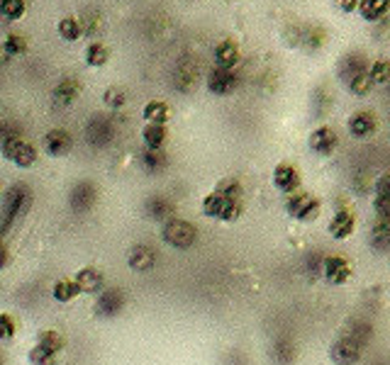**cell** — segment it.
Returning a JSON list of instances; mask_svg holds the SVG:
<instances>
[{"label":"cell","instance_id":"obj_27","mask_svg":"<svg viewBox=\"0 0 390 365\" xmlns=\"http://www.w3.org/2000/svg\"><path fill=\"white\" fill-rule=\"evenodd\" d=\"M81 295V288H78L76 278H61L54 283V300L57 302H71Z\"/></svg>","mask_w":390,"mask_h":365},{"label":"cell","instance_id":"obj_41","mask_svg":"<svg viewBox=\"0 0 390 365\" xmlns=\"http://www.w3.org/2000/svg\"><path fill=\"white\" fill-rule=\"evenodd\" d=\"M322 265H324V258L320 254H310L308 256V270H310V273L322 275Z\"/></svg>","mask_w":390,"mask_h":365},{"label":"cell","instance_id":"obj_33","mask_svg":"<svg viewBox=\"0 0 390 365\" xmlns=\"http://www.w3.org/2000/svg\"><path fill=\"white\" fill-rule=\"evenodd\" d=\"M27 52V39L20 34H8L3 39V54L5 56H22Z\"/></svg>","mask_w":390,"mask_h":365},{"label":"cell","instance_id":"obj_11","mask_svg":"<svg viewBox=\"0 0 390 365\" xmlns=\"http://www.w3.org/2000/svg\"><path fill=\"white\" fill-rule=\"evenodd\" d=\"M329 358H332L334 365H357L361 361V343L352 336L339 339L329 348Z\"/></svg>","mask_w":390,"mask_h":365},{"label":"cell","instance_id":"obj_28","mask_svg":"<svg viewBox=\"0 0 390 365\" xmlns=\"http://www.w3.org/2000/svg\"><path fill=\"white\" fill-rule=\"evenodd\" d=\"M368 244L376 251H388L390 249V219H378V224H373Z\"/></svg>","mask_w":390,"mask_h":365},{"label":"cell","instance_id":"obj_25","mask_svg":"<svg viewBox=\"0 0 390 365\" xmlns=\"http://www.w3.org/2000/svg\"><path fill=\"white\" fill-rule=\"evenodd\" d=\"M59 37L63 39V42H78V39L83 37V22L76 17V15H66V17L59 20Z\"/></svg>","mask_w":390,"mask_h":365},{"label":"cell","instance_id":"obj_19","mask_svg":"<svg viewBox=\"0 0 390 365\" xmlns=\"http://www.w3.org/2000/svg\"><path fill=\"white\" fill-rule=\"evenodd\" d=\"M144 212L154 222H169L174 217V202L166 195H151L144 200Z\"/></svg>","mask_w":390,"mask_h":365},{"label":"cell","instance_id":"obj_4","mask_svg":"<svg viewBox=\"0 0 390 365\" xmlns=\"http://www.w3.org/2000/svg\"><path fill=\"white\" fill-rule=\"evenodd\" d=\"M161 239H164L171 249L188 251L197 241V229L190 224V222L179 219V217H171V219L164 224V229H161Z\"/></svg>","mask_w":390,"mask_h":365},{"label":"cell","instance_id":"obj_3","mask_svg":"<svg viewBox=\"0 0 390 365\" xmlns=\"http://www.w3.org/2000/svg\"><path fill=\"white\" fill-rule=\"evenodd\" d=\"M0 151H3L5 159L17 166V169H32L39 161V154H37V149H34V144H29V141L22 139L20 134H10V137H5V139H0Z\"/></svg>","mask_w":390,"mask_h":365},{"label":"cell","instance_id":"obj_7","mask_svg":"<svg viewBox=\"0 0 390 365\" xmlns=\"http://www.w3.org/2000/svg\"><path fill=\"white\" fill-rule=\"evenodd\" d=\"M115 139V122L107 115H93L86 125V141L96 149H103Z\"/></svg>","mask_w":390,"mask_h":365},{"label":"cell","instance_id":"obj_40","mask_svg":"<svg viewBox=\"0 0 390 365\" xmlns=\"http://www.w3.org/2000/svg\"><path fill=\"white\" fill-rule=\"evenodd\" d=\"M373 210H376L378 219H390V195L373 197Z\"/></svg>","mask_w":390,"mask_h":365},{"label":"cell","instance_id":"obj_17","mask_svg":"<svg viewBox=\"0 0 390 365\" xmlns=\"http://www.w3.org/2000/svg\"><path fill=\"white\" fill-rule=\"evenodd\" d=\"M327 229H329V234H332V239H337V241L349 239V236L354 234V229H357V215L349 210L334 212V217L329 219Z\"/></svg>","mask_w":390,"mask_h":365},{"label":"cell","instance_id":"obj_6","mask_svg":"<svg viewBox=\"0 0 390 365\" xmlns=\"http://www.w3.org/2000/svg\"><path fill=\"white\" fill-rule=\"evenodd\" d=\"M29 200H32V192H29L27 185H13L10 192L3 197V229H8L20 215L29 207Z\"/></svg>","mask_w":390,"mask_h":365},{"label":"cell","instance_id":"obj_44","mask_svg":"<svg viewBox=\"0 0 390 365\" xmlns=\"http://www.w3.org/2000/svg\"><path fill=\"white\" fill-rule=\"evenodd\" d=\"M5 263V246H3V241H0V265Z\"/></svg>","mask_w":390,"mask_h":365},{"label":"cell","instance_id":"obj_37","mask_svg":"<svg viewBox=\"0 0 390 365\" xmlns=\"http://www.w3.org/2000/svg\"><path fill=\"white\" fill-rule=\"evenodd\" d=\"M57 361H59L57 353H49L47 348H42L39 343L29 351V365H57Z\"/></svg>","mask_w":390,"mask_h":365},{"label":"cell","instance_id":"obj_12","mask_svg":"<svg viewBox=\"0 0 390 365\" xmlns=\"http://www.w3.org/2000/svg\"><path fill=\"white\" fill-rule=\"evenodd\" d=\"M308 144H310V151H315L317 156H329V154H334V151H337L339 134L332 130V127L322 125V127H317V130L310 132Z\"/></svg>","mask_w":390,"mask_h":365},{"label":"cell","instance_id":"obj_5","mask_svg":"<svg viewBox=\"0 0 390 365\" xmlns=\"http://www.w3.org/2000/svg\"><path fill=\"white\" fill-rule=\"evenodd\" d=\"M320 207H322V202L313 192L298 190L293 195H288V200H285V212L298 222H313L320 215Z\"/></svg>","mask_w":390,"mask_h":365},{"label":"cell","instance_id":"obj_38","mask_svg":"<svg viewBox=\"0 0 390 365\" xmlns=\"http://www.w3.org/2000/svg\"><path fill=\"white\" fill-rule=\"evenodd\" d=\"M217 190H220L222 195H227V197H234V200H241V195H244V187H241V182L234 180V178L222 180L220 185H217Z\"/></svg>","mask_w":390,"mask_h":365},{"label":"cell","instance_id":"obj_31","mask_svg":"<svg viewBox=\"0 0 390 365\" xmlns=\"http://www.w3.org/2000/svg\"><path fill=\"white\" fill-rule=\"evenodd\" d=\"M166 164H169V159H166L164 149H147L144 154H142V166H144V171H149V173L164 171Z\"/></svg>","mask_w":390,"mask_h":365},{"label":"cell","instance_id":"obj_36","mask_svg":"<svg viewBox=\"0 0 390 365\" xmlns=\"http://www.w3.org/2000/svg\"><path fill=\"white\" fill-rule=\"evenodd\" d=\"M368 76H371L373 86H388L390 83V61H376L368 66Z\"/></svg>","mask_w":390,"mask_h":365},{"label":"cell","instance_id":"obj_2","mask_svg":"<svg viewBox=\"0 0 390 365\" xmlns=\"http://www.w3.org/2000/svg\"><path fill=\"white\" fill-rule=\"evenodd\" d=\"M241 200H234V197L222 195L220 190L210 192L202 200V215L210 217V219H220V222H237L241 217Z\"/></svg>","mask_w":390,"mask_h":365},{"label":"cell","instance_id":"obj_29","mask_svg":"<svg viewBox=\"0 0 390 365\" xmlns=\"http://www.w3.org/2000/svg\"><path fill=\"white\" fill-rule=\"evenodd\" d=\"M86 63L91 68H100V66H105L107 63V59H110V49L105 47L103 42H91L86 47Z\"/></svg>","mask_w":390,"mask_h":365},{"label":"cell","instance_id":"obj_23","mask_svg":"<svg viewBox=\"0 0 390 365\" xmlns=\"http://www.w3.org/2000/svg\"><path fill=\"white\" fill-rule=\"evenodd\" d=\"M390 13V0H361L359 5V15L366 22H378Z\"/></svg>","mask_w":390,"mask_h":365},{"label":"cell","instance_id":"obj_30","mask_svg":"<svg viewBox=\"0 0 390 365\" xmlns=\"http://www.w3.org/2000/svg\"><path fill=\"white\" fill-rule=\"evenodd\" d=\"M39 346L42 348H47L49 353H61L63 351V346H66V339H63V334L61 332H57V329H47V332H42L39 334Z\"/></svg>","mask_w":390,"mask_h":365},{"label":"cell","instance_id":"obj_34","mask_svg":"<svg viewBox=\"0 0 390 365\" xmlns=\"http://www.w3.org/2000/svg\"><path fill=\"white\" fill-rule=\"evenodd\" d=\"M27 13V3L24 0H0V15L5 20H20Z\"/></svg>","mask_w":390,"mask_h":365},{"label":"cell","instance_id":"obj_18","mask_svg":"<svg viewBox=\"0 0 390 365\" xmlns=\"http://www.w3.org/2000/svg\"><path fill=\"white\" fill-rule=\"evenodd\" d=\"M127 265H130L132 270H137V273H149L156 265L154 249L147 244H137L135 249L130 251V256H127Z\"/></svg>","mask_w":390,"mask_h":365},{"label":"cell","instance_id":"obj_39","mask_svg":"<svg viewBox=\"0 0 390 365\" xmlns=\"http://www.w3.org/2000/svg\"><path fill=\"white\" fill-rule=\"evenodd\" d=\"M17 332V324L10 314H0V341H8V339L15 336Z\"/></svg>","mask_w":390,"mask_h":365},{"label":"cell","instance_id":"obj_32","mask_svg":"<svg viewBox=\"0 0 390 365\" xmlns=\"http://www.w3.org/2000/svg\"><path fill=\"white\" fill-rule=\"evenodd\" d=\"M298 358V348L290 339H280L278 343L273 346V361L278 365H290Z\"/></svg>","mask_w":390,"mask_h":365},{"label":"cell","instance_id":"obj_24","mask_svg":"<svg viewBox=\"0 0 390 365\" xmlns=\"http://www.w3.org/2000/svg\"><path fill=\"white\" fill-rule=\"evenodd\" d=\"M166 139H169L166 125H151V122H147L144 130H142V141H144L147 149H164Z\"/></svg>","mask_w":390,"mask_h":365},{"label":"cell","instance_id":"obj_20","mask_svg":"<svg viewBox=\"0 0 390 365\" xmlns=\"http://www.w3.org/2000/svg\"><path fill=\"white\" fill-rule=\"evenodd\" d=\"M239 47H237L232 39H225V42H220L215 47V52H212V59H215V66L220 68H234L237 63H239Z\"/></svg>","mask_w":390,"mask_h":365},{"label":"cell","instance_id":"obj_1","mask_svg":"<svg viewBox=\"0 0 390 365\" xmlns=\"http://www.w3.org/2000/svg\"><path fill=\"white\" fill-rule=\"evenodd\" d=\"M339 73H342V83L352 95H368V91L373 88V81L361 56H347Z\"/></svg>","mask_w":390,"mask_h":365},{"label":"cell","instance_id":"obj_15","mask_svg":"<svg viewBox=\"0 0 390 365\" xmlns=\"http://www.w3.org/2000/svg\"><path fill=\"white\" fill-rule=\"evenodd\" d=\"M322 275L329 285H344L352 278V265L342 256H327L322 265Z\"/></svg>","mask_w":390,"mask_h":365},{"label":"cell","instance_id":"obj_26","mask_svg":"<svg viewBox=\"0 0 390 365\" xmlns=\"http://www.w3.org/2000/svg\"><path fill=\"white\" fill-rule=\"evenodd\" d=\"M142 117L151 125H166L171 117V107L164 100H149L142 110Z\"/></svg>","mask_w":390,"mask_h":365},{"label":"cell","instance_id":"obj_45","mask_svg":"<svg viewBox=\"0 0 390 365\" xmlns=\"http://www.w3.org/2000/svg\"><path fill=\"white\" fill-rule=\"evenodd\" d=\"M3 56H5V54H3V49H0V61H3Z\"/></svg>","mask_w":390,"mask_h":365},{"label":"cell","instance_id":"obj_42","mask_svg":"<svg viewBox=\"0 0 390 365\" xmlns=\"http://www.w3.org/2000/svg\"><path fill=\"white\" fill-rule=\"evenodd\" d=\"M376 195H390V173H383L376 180Z\"/></svg>","mask_w":390,"mask_h":365},{"label":"cell","instance_id":"obj_35","mask_svg":"<svg viewBox=\"0 0 390 365\" xmlns=\"http://www.w3.org/2000/svg\"><path fill=\"white\" fill-rule=\"evenodd\" d=\"M103 102H105V107H110V110H122L127 102V95L122 88L110 86V88H105V93H103Z\"/></svg>","mask_w":390,"mask_h":365},{"label":"cell","instance_id":"obj_14","mask_svg":"<svg viewBox=\"0 0 390 365\" xmlns=\"http://www.w3.org/2000/svg\"><path fill=\"white\" fill-rule=\"evenodd\" d=\"M347 130H349V134H352L354 139H368V137H371L373 132L378 130V117L373 115V112H368V110H359V112H354V115L349 117Z\"/></svg>","mask_w":390,"mask_h":365},{"label":"cell","instance_id":"obj_21","mask_svg":"<svg viewBox=\"0 0 390 365\" xmlns=\"http://www.w3.org/2000/svg\"><path fill=\"white\" fill-rule=\"evenodd\" d=\"M76 283L81 288V293L86 295H98L105 288V280H103V273L98 268H81L76 273Z\"/></svg>","mask_w":390,"mask_h":365},{"label":"cell","instance_id":"obj_10","mask_svg":"<svg viewBox=\"0 0 390 365\" xmlns=\"http://www.w3.org/2000/svg\"><path fill=\"white\" fill-rule=\"evenodd\" d=\"M125 293L120 288H103L98 293V302H96V314L98 317H117V314L125 309Z\"/></svg>","mask_w":390,"mask_h":365},{"label":"cell","instance_id":"obj_9","mask_svg":"<svg viewBox=\"0 0 390 365\" xmlns=\"http://www.w3.org/2000/svg\"><path fill=\"white\" fill-rule=\"evenodd\" d=\"M96 202H98V187L93 185L91 180H78L76 185L71 187V192H68V205H71V210L78 212V215L91 212L93 207H96Z\"/></svg>","mask_w":390,"mask_h":365},{"label":"cell","instance_id":"obj_16","mask_svg":"<svg viewBox=\"0 0 390 365\" xmlns=\"http://www.w3.org/2000/svg\"><path fill=\"white\" fill-rule=\"evenodd\" d=\"M273 187L283 195H293L300 190V173L295 166L290 164H278L273 169Z\"/></svg>","mask_w":390,"mask_h":365},{"label":"cell","instance_id":"obj_8","mask_svg":"<svg viewBox=\"0 0 390 365\" xmlns=\"http://www.w3.org/2000/svg\"><path fill=\"white\" fill-rule=\"evenodd\" d=\"M205 83H207V91H210L212 95L225 98V95H232V93L239 88V76L234 73V68L215 66L210 73H207Z\"/></svg>","mask_w":390,"mask_h":365},{"label":"cell","instance_id":"obj_22","mask_svg":"<svg viewBox=\"0 0 390 365\" xmlns=\"http://www.w3.org/2000/svg\"><path fill=\"white\" fill-rule=\"evenodd\" d=\"M78 95H81V83L71 76L59 81L57 88H54V102L57 105H73Z\"/></svg>","mask_w":390,"mask_h":365},{"label":"cell","instance_id":"obj_46","mask_svg":"<svg viewBox=\"0 0 390 365\" xmlns=\"http://www.w3.org/2000/svg\"><path fill=\"white\" fill-rule=\"evenodd\" d=\"M0 365H5V358L3 356H0Z\"/></svg>","mask_w":390,"mask_h":365},{"label":"cell","instance_id":"obj_13","mask_svg":"<svg viewBox=\"0 0 390 365\" xmlns=\"http://www.w3.org/2000/svg\"><path fill=\"white\" fill-rule=\"evenodd\" d=\"M73 146V137L68 130H63V127H54V130H49L47 134H44V151H47L49 156H54V159H59V156H66L68 151H71Z\"/></svg>","mask_w":390,"mask_h":365},{"label":"cell","instance_id":"obj_43","mask_svg":"<svg viewBox=\"0 0 390 365\" xmlns=\"http://www.w3.org/2000/svg\"><path fill=\"white\" fill-rule=\"evenodd\" d=\"M337 5H339V10L342 13H359V5H361V0H337Z\"/></svg>","mask_w":390,"mask_h":365}]
</instances>
